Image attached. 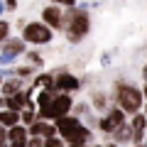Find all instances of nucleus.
<instances>
[{
	"instance_id": "11",
	"label": "nucleus",
	"mask_w": 147,
	"mask_h": 147,
	"mask_svg": "<svg viewBox=\"0 0 147 147\" xmlns=\"http://www.w3.org/2000/svg\"><path fill=\"white\" fill-rule=\"evenodd\" d=\"M17 113H12V110H0V125L3 127H15L17 125Z\"/></svg>"
},
{
	"instance_id": "9",
	"label": "nucleus",
	"mask_w": 147,
	"mask_h": 147,
	"mask_svg": "<svg viewBox=\"0 0 147 147\" xmlns=\"http://www.w3.org/2000/svg\"><path fill=\"white\" fill-rule=\"evenodd\" d=\"M30 132H32L34 137H39V135H47V140H52V137H54V132H57V127L47 125V123H32Z\"/></svg>"
},
{
	"instance_id": "1",
	"label": "nucleus",
	"mask_w": 147,
	"mask_h": 147,
	"mask_svg": "<svg viewBox=\"0 0 147 147\" xmlns=\"http://www.w3.org/2000/svg\"><path fill=\"white\" fill-rule=\"evenodd\" d=\"M69 39L71 42H79L81 37L88 32V15L86 12H81V10H74V12H69Z\"/></svg>"
},
{
	"instance_id": "5",
	"label": "nucleus",
	"mask_w": 147,
	"mask_h": 147,
	"mask_svg": "<svg viewBox=\"0 0 147 147\" xmlns=\"http://www.w3.org/2000/svg\"><path fill=\"white\" fill-rule=\"evenodd\" d=\"M7 140H10V147H25V145H27V130H25L22 125L10 127V132H7Z\"/></svg>"
},
{
	"instance_id": "12",
	"label": "nucleus",
	"mask_w": 147,
	"mask_h": 147,
	"mask_svg": "<svg viewBox=\"0 0 147 147\" xmlns=\"http://www.w3.org/2000/svg\"><path fill=\"white\" fill-rule=\"evenodd\" d=\"M20 52H25V42H22V39H7L5 42V54L17 57Z\"/></svg>"
},
{
	"instance_id": "18",
	"label": "nucleus",
	"mask_w": 147,
	"mask_h": 147,
	"mask_svg": "<svg viewBox=\"0 0 147 147\" xmlns=\"http://www.w3.org/2000/svg\"><path fill=\"white\" fill-rule=\"evenodd\" d=\"M37 84H39V86H49V91H52V79H49V76H39Z\"/></svg>"
},
{
	"instance_id": "19",
	"label": "nucleus",
	"mask_w": 147,
	"mask_h": 147,
	"mask_svg": "<svg viewBox=\"0 0 147 147\" xmlns=\"http://www.w3.org/2000/svg\"><path fill=\"white\" fill-rule=\"evenodd\" d=\"M44 147H64V142H59L57 137H52V140H47V142H44Z\"/></svg>"
},
{
	"instance_id": "27",
	"label": "nucleus",
	"mask_w": 147,
	"mask_h": 147,
	"mask_svg": "<svg viewBox=\"0 0 147 147\" xmlns=\"http://www.w3.org/2000/svg\"><path fill=\"white\" fill-rule=\"evenodd\" d=\"M71 147H81V145H71Z\"/></svg>"
},
{
	"instance_id": "26",
	"label": "nucleus",
	"mask_w": 147,
	"mask_h": 147,
	"mask_svg": "<svg viewBox=\"0 0 147 147\" xmlns=\"http://www.w3.org/2000/svg\"><path fill=\"white\" fill-rule=\"evenodd\" d=\"M145 79H147V69H145Z\"/></svg>"
},
{
	"instance_id": "8",
	"label": "nucleus",
	"mask_w": 147,
	"mask_h": 147,
	"mask_svg": "<svg viewBox=\"0 0 147 147\" xmlns=\"http://www.w3.org/2000/svg\"><path fill=\"white\" fill-rule=\"evenodd\" d=\"M44 22H47V27L52 25V27H61V12H59V7H44Z\"/></svg>"
},
{
	"instance_id": "15",
	"label": "nucleus",
	"mask_w": 147,
	"mask_h": 147,
	"mask_svg": "<svg viewBox=\"0 0 147 147\" xmlns=\"http://www.w3.org/2000/svg\"><path fill=\"white\" fill-rule=\"evenodd\" d=\"M115 137H118V140H127V137H130V132H127V127H125V125H120V127L115 130Z\"/></svg>"
},
{
	"instance_id": "3",
	"label": "nucleus",
	"mask_w": 147,
	"mask_h": 147,
	"mask_svg": "<svg viewBox=\"0 0 147 147\" xmlns=\"http://www.w3.org/2000/svg\"><path fill=\"white\" fill-rule=\"evenodd\" d=\"M69 108H71V98L69 96H57V98H52V103L47 105V108L42 110V118H64L69 113Z\"/></svg>"
},
{
	"instance_id": "2",
	"label": "nucleus",
	"mask_w": 147,
	"mask_h": 147,
	"mask_svg": "<svg viewBox=\"0 0 147 147\" xmlns=\"http://www.w3.org/2000/svg\"><path fill=\"white\" fill-rule=\"evenodd\" d=\"M25 42H32V44H47L52 39V30L42 22H30L25 27V34H22Z\"/></svg>"
},
{
	"instance_id": "25",
	"label": "nucleus",
	"mask_w": 147,
	"mask_h": 147,
	"mask_svg": "<svg viewBox=\"0 0 147 147\" xmlns=\"http://www.w3.org/2000/svg\"><path fill=\"white\" fill-rule=\"evenodd\" d=\"M3 10H5V3H0V15H3Z\"/></svg>"
},
{
	"instance_id": "4",
	"label": "nucleus",
	"mask_w": 147,
	"mask_h": 147,
	"mask_svg": "<svg viewBox=\"0 0 147 147\" xmlns=\"http://www.w3.org/2000/svg\"><path fill=\"white\" fill-rule=\"evenodd\" d=\"M118 98H120V105H123V110H137L140 108V100H142V96H140V91H135V88H130V86H120L118 88Z\"/></svg>"
},
{
	"instance_id": "28",
	"label": "nucleus",
	"mask_w": 147,
	"mask_h": 147,
	"mask_svg": "<svg viewBox=\"0 0 147 147\" xmlns=\"http://www.w3.org/2000/svg\"><path fill=\"white\" fill-rule=\"evenodd\" d=\"M0 103H3V98H0Z\"/></svg>"
},
{
	"instance_id": "21",
	"label": "nucleus",
	"mask_w": 147,
	"mask_h": 147,
	"mask_svg": "<svg viewBox=\"0 0 147 147\" xmlns=\"http://www.w3.org/2000/svg\"><path fill=\"white\" fill-rule=\"evenodd\" d=\"M12 59H15L12 54H0V64H10Z\"/></svg>"
},
{
	"instance_id": "7",
	"label": "nucleus",
	"mask_w": 147,
	"mask_h": 147,
	"mask_svg": "<svg viewBox=\"0 0 147 147\" xmlns=\"http://www.w3.org/2000/svg\"><path fill=\"white\" fill-rule=\"evenodd\" d=\"M120 125H123V113L120 110H113L105 120H100V127H103V130H118Z\"/></svg>"
},
{
	"instance_id": "24",
	"label": "nucleus",
	"mask_w": 147,
	"mask_h": 147,
	"mask_svg": "<svg viewBox=\"0 0 147 147\" xmlns=\"http://www.w3.org/2000/svg\"><path fill=\"white\" fill-rule=\"evenodd\" d=\"M5 7H7V10H15V7H17V3H15V0H7V3H5Z\"/></svg>"
},
{
	"instance_id": "22",
	"label": "nucleus",
	"mask_w": 147,
	"mask_h": 147,
	"mask_svg": "<svg viewBox=\"0 0 147 147\" xmlns=\"http://www.w3.org/2000/svg\"><path fill=\"white\" fill-rule=\"evenodd\" d=\"M15 71L20 74V76H30V74H32V69H27V66H22V69H15Z\"/></svg>"
},
{
	"instance_id": "29",
	"label": "nucleus",
	"mask_w": 147,
	"mask_h": 147,
	"mask_svg": "<svg viewBox=\"0 0 147 147\" xmlns=\"http://www.w3.org/2000/svg\"><path fill=\"white\" fill-rule=\"evenodd\" d=\"M0 81H3V79H0Z\"/></svg>"
},
{
	"instance_id": "16",
	"label": "nucleus",
	"mask_w": 147,
	"mask_h": 147,
	"mask_svg": "<svg viewBox=\"0 0 147 147\" xmlns=\"http://www.w3.org/2000/svg\"><path fill=\"white\" fill-rule=\"evenodd\" d=\"M7 30H10V27H7V22H3V20H0V42H3V39L7 37Z\"/></svg>"
},
{
	"instance_id": "17",
	"label": "nucleus",
	"mask_w": 147,
	"mask_h": 147,
	"mask_svg": "<svg viewBox=\"0 0 147 147\" xmlns=\"http://www.w3.org/2000/svg\"><path fill=\"white\" fill-rule=\"evenodd\" d=\"M22 120L25 123H34V110H25V113H22Z\"/></svg>"
},
{
	"instance_id": "14",
	"label": "nucleus",
	"mask_w": 147,
	"mask_h": 147,
	"mask_svg": "<svg viewBox=\"0 0 147 147\" xmlns=\"http://www.w3.org/2000/svg\"><path fill=\"white\" fill-rule=\"evenodd\" d=\"M3 93L5 96H15V93H20V81H5V84H3Z\"/></svg>"
},
{
	"instance_id": "23",
	"label": "nucleus",
	"mask_w": 147,
	"mask_h": 147,
	"mask_svg": "<svg viewBox=\"0 0 147 147\" xmlns=\"http://www.w3.org/2000/svg\"><path fill=\"white\" fill-rule=\"evenodd\" d=\"M93 100H96V105H98V108H100V105H103V103H105V98H103V96H100V93H98V96H96V98H93Z\"/></svg>"
},
{
	"instance_id": "20",
	"label": "nucleus",
	"mask_w": 147,
	"mask_h": 147,
	"mask_svg": "<svg viewBox=\"0 0 147 147\" xmlns=\"http://www.w3.org/2000/svg\"><path fill=\"white\" fill-rule=\"evenodd\" d=\"M27 147H44V142L39 140V137H32V140L27 142Z\"/></svg>"
},
{
	"instance_id": "13",
	"label": "nucleus",
	"mask_w": 147,
	"mask_h": 147,
	"mask_svg": "<svg viewBox=\"0 0 147 147\" xmlns=\"http://www.w3.org/2000/svg\"><path fill=\"white\" fill-rule=\"evenodd\" d=\"M66 140H71L74 145H84V142L88 140V130H86V127H79V130H74Z\"/></svg>"
},
{
	"instance_id": "10",
	"label": "nucleus",
	"mask_w": 147,
	"mask_h": 147,
	"mask_svg": "<svg viewBox=\"0 0 147 147\" xmlns=\"http://www.w3.org/2000/svg\"><path fill=\"white\" fill-rule=\"evenodd\" d=\"M57 86L61 91H76L79 88V81L74 79L71 74H59V79H57Z\"/></svg>"
},
{
	"instance_id": "6",
	"label": "nucleus",
	"mask_w": 147,
	"mask_h": 147,
	"mask_svg": "<svg viewBox=\"0 0 147 147\" xmlns=\"http://www.w3.org/2000/svg\"><path fill=\"white\" fill-rule=\"evenodd\" d=\"M79 127H81V125H79V120H76V118H69V115H64V118H59V120H57V130L61 132L64 137H69L74 130H79Z\"/></svg>"
}]
</instances>
